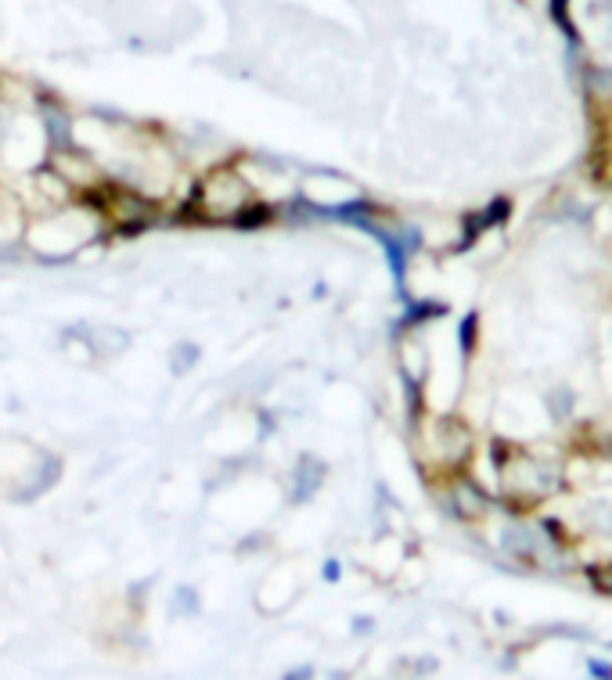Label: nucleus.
I'll return each mask as SVG.
<instances>
[{"label": "nucleus", "mask_w": 612, "mask_h": 680, "mask_svg": "<svg viewBox=\"0 0 612 680\" xmlns=\"http://www.w3.org/2000/svg\"><path fill=\"white\" fill-rule=\"evenodd\" d=\"M490 461H494L497 501L508 508V515H530L537 504L551 501L566 490V465L555 457H544L537 450L512 443V439H494L490 443Z\"/></svg>", "instance_id": "obj_1"}, {"label": "nucleus", "mask_w": 612, "mask_h": 680, "mask_svg": "<svg viewBox=\"0 0 612 680\" xmlns=\"http://www.w3.org/2000/svg\"><path fill=\"white\" fill-rule=\"evenodd\" d=\"M256 191L234 159H220L206 170H198L188 191L170 209L173 224L184 227H234V220L256 202Z\"/></svg>", "instance_id": "obj_2"}, {"label": "nucleus", "mask_w": 612, "mask_h": 680, "mask_svg": "<svg viewBox=\"0 0 612 680\" xmlns=\"http://www.w3.org/2000/svg\"><path fill=\"white\" fill-rule=\"evenodd\" d=\"M414 432L425 436V457H429L436 472L450 475V472H465L472 454H476V436H472V425L461 421L458 414H425Z\"/></svg>", "instance_id": "obj_3"}, {"label": "nucleus", "mask_w": 612, "mask_h": 680, "mask_svg": "<svg viewBox=\"0 0 612 680\" xmlns=\"http://www.w3.org/2000/svg\"><path fill=\"white\" fill-rule=\"evenodd\" d=\"M436 504H440V511L447 519L472 526V522H483L486 515L497 508V497L486 493L465 468V472H450L436 479Z\"/></svg>", "instance_id": "obj_4"}, {"label": "nucleus", "mask_w": 612, "mask_h": 680, "mask_svg": "<svg viewBox=\"0 0 612 680\" xmlns=\"http://www.w3.org/2000/svg\"><path fill=\"white\" fill-rule=\"evenodd\" d=\"M65 475V457L54 454V450H33V457L26 461V468L11 479V486L4 490V497H8L11 504H33L40 501V497H47V493L54 490V486L62 483Z\"/></svg>", "instance_id": "obj_5"}, {"label": "nucleus", "mask_w": 612, "mask_h": 680, "mask_svg": "<svg viewBox=\"0 0 612 680\" xmlns=\"http://www.w3.org/2000/svg\"><path fill=\"white\" fill-rule=\"evenodd\" d=\"M324 479H328V461L321 454H299L288 468V504L292 508H306L310 501H317V493L324 490Z\"/></svg>", "instance_id": "obj_6"}, {"label": "nucleus", "mask_w": 612, "mask_h": 680, "mask_svg": "<svg viewBox=\"0 0 612 680\" xmlns=\"http://www.w3.org/2000/svg\"><path fill=\"white\" fill-rule=\"evenodd\" d=\"M26 220H29L26 202H22V198H18L11 188H4V184H0V260L26 256V252H22Z\"/></svg>", "instance_id": "obj_7"}, {"label": "nucleus", "mask_w": 612, "mask_h": 680, "mask_svg": "<svg viewBox=\"0 0 612 680\" xmlns=\"http://www.w3.org/2000/svg\"><path fill=\"white\" fill-rule=\"evenodd\" d=\"M443 314H447V303H440V299H407L404 314L396 317V335L400 339L404 335H418L425 324L440 321Z\"/></svg>", "instance_id": "obj_8"}, {"label": "nucleus", "mask_w": 612, "mask_h": 680, "mask_svg": "<svg viewBox=\"0 0 612 680\" xmlns=\"http://www.w3.org/2000/svg\"><path fill=\"white\" fill-rule=\"evenodd\" d=\"M202 591H198L195 583H177L170 594V616L173 619H198L202 616Z\"/></svg>", "instance_id": "obj_9"}, {"label": "nucleus", "mask_w": 612, "mask_h": 680, "mask_svg": "<svg viewBox=\"0 0 612 680\" xmlns=\"http://www.w3.org/2000/svg\"><path fill=\"white\" fill-rule=\"evenodd\" d=\"M476 346H479V310H468L458 321V349L465 364L476 357Z\"/></svg>", "instance_id": "obj_10"}, {"label": "nucleus", "mask_w": 612, "mask_h": 680, "mask_svg": "<svg viewBox=\"0 0 612 680\" xmlns=\"http://www.w3.org/2000/svg\"><path fill=\"white\" fill-rule=\"evenodd\" d=\"M198 360H202V346L191 339L177 342V346L170 349V371L173 375H188V371H195Z\"/></svg>", "instance_id": "obj_11"}, {"label": "nucleus", "mask_w": 612, "mask_h": 680, "mask_svg": "<svg viewBox=\"0 0 612 680\" xmlns=\"http://www.w3.org/2000/svg\"><path fill=\"white\" fill-rule=\"evenodd\" d=\"M544 407L551 411V421H555V425H562V421L573 414V393H569V389H555V393L544 400Z\"/></svg>", "instance_id": "obj_12"}, {"label": "nucleus", "mask_w": 612, "mask_h": 680, "mask_svg": "<svg viewBox=\"0 0 612 680\" xmlns=\"http://www.w3.org/2000/svg\"><path fill=\"white\" fill-rule=\"evenodd\" d=\"M587 522H591L594 533H612V504H591Z\"/></svg>", "instance_id": "obj_13"}, {"label": "nucleus", "mask_w": 612, "mask_h": 680, "mask_svg": "<svg viewBox=\"0 0 612 680\" xmlns=\"http://www.w3.org/2000/svg\"><path fill=\"white\" fill-rule=\"evenodd\" d=\"M317 677H321V673H317L314 663H296L281 673V680H317Z\"/></svg>", "instance_id": "obj_14"}, {"label": "nucleus", "mask_w": 612, "mask_h": 680, "mask_svg": "<svg viewBox=\"0 0 612 680\" xmlns=\"http://www.w3.org/2000/svg\"><path fill=\"white\" fill-rule=\"evenodd\" d=\"M321 580H324V583H339V580H342V562H339L335 555H328V558L321 562Z\"/></svg>", "instance_id": "obj_15"}, {"label": "nucleus", "mask_w": 612, "mask_h": 680, "mask_svg": "<svg viewBox=\"0 0 612 680\" xmlns=\"http://www.w3.org/2000/svg\"><path fill=\"white\" fill-rule=\"evenodd\" d=\"M350 630H353L357 637H368L371 630H375V619H371V616H353V619H350Z\"/></svg>", "instance_id": "obj_16"}, {"label": "nucleus", "mask_w": 612, "mask_h": 680, "mask_svg": "<svg viewBox=\"0 0 612 680\" xmlns=\"http://www.w3.org/2000/svg\"><path fill=\"white\" fill-rule=\"evenodd\" d=\"M324 680H350V677H346V673H328Z\"/></svg>", "instance_id": "obj_17"}]
</instances>
